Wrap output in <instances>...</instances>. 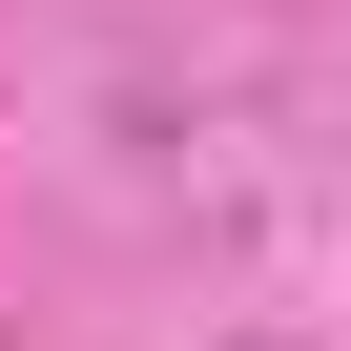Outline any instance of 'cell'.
I'll return each mask as SVG.
<instances>
[]
</instances>
